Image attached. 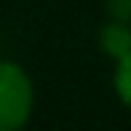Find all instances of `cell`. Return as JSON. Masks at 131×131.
Masks as SVG:
<instances>
[{"label":"cell","instance_id":"6da1fadb","mask_svg":"<svg viewBox=\"0 0 131 131\" xmlns=\"http://www.w3.org/2000/svg\"><path fill=\"white\" fill-rule=\"evenodd\" d=\"M32 80L16 62H0V131H19L32 115Z\"/></svg>","mask_w":131,"mask_h":131},{"label":"cell","instance_id":"7a4b0ae2","mask_svg":"<svg viewBox=\"0 0 131 131\" xmlns=\"http://www.w3.org/2000/svg\"><path fill=\"white\" fill-rule=\"evenodd\" d=\"M99 48L107 56H112L115 62L126 53H131V24L128 21H115V19L110 24H104L99 29Z\"/></svg>","mask_w":131,"mask_h":131},{"label":"cell","instance_id":"277c9868","mask_svg":"<svg viewBox=\"0 0 131 131\" xmlns=\"http://www.w3.org/2000/svg\"><path fill=\"white\" fill-rule=\"evenodd\" d=\"M104 11L110 14V19L115 21H128L131 24V0H107Z\"/></svg>","mask_w":131,"mask_h":131},{"label":"cell","instance_id":"3957f363","mask_svg":"<svg viewBox=\"0 0 131 131\" xmlns=\"http://www.w3.org/2000/svg\"><path fill=\"white\" fill-rule=\"evenodd\" d=\"M115 91L121 96V102L131 107V53L118 59V67H115Z\"/></svg>","mask_w":131,"mask_h":131}]
</instances>
